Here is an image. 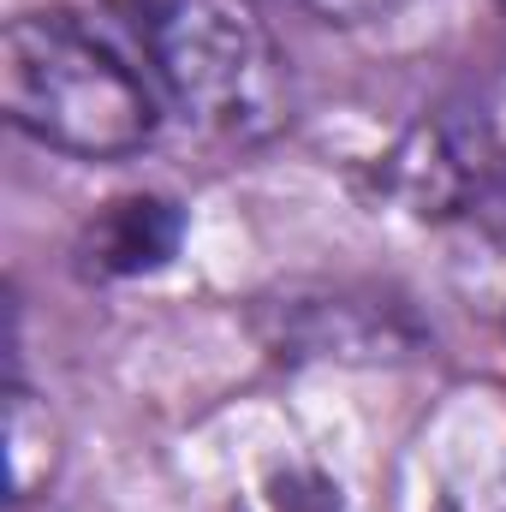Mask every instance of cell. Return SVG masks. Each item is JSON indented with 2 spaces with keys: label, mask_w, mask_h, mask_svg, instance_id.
Returning <instances> with one entry per match:
<instances>
[{
  "label": "cell",
  "mask_w": 506,
  "mask_h": 512,
  "mask_svg": "<svg viewBox=\"0 0 506 512\" xmlns=\"http://www.w3.org/2000/svg\"><path fill=\"white\" fill-rule=\"evenodd\" d=\"M12 131L72 161H126L161 131V90L72 12H18L0 36Z\"/></svg>",
  "instance_id": "6da1fadb"
},
{
  "label": "cell",
  "mask_w": 506,
  "mask_h": 512,
  "mask_svg": "<svg viewBox=\"0 0 506 512\" xmlns=\"http://www.w3.org/2000/svg\"><path fill=\"white\" fill-rule=\"evenodd\" d=\"M155 90L215 143H268L292 120L286 54L256 0H161L137 30Z\"/></svg>",
  "instance_id": "7a4b0ae2"
},
{
  "label": "cell",
  "mask_w": 506,
  "mask_h": 512,
  "mask_svg": "<svg viewBox=\"0 0 506 512\" xmlns=\"http://www.w3.org/2000/svg\"><path fill=\"white\" fill-rule=\"evenodd\" d=\"M429 512H506V393L459 387L423 429Z\"/></svg>",
  "instance_id": "3957f363"
},
{
  "label": "cell",
  "mask_w": 506,
  "mask_h": 512,
  "mask_svg": "<svg viewBox=\"0 0 506 512\" xmlns=\"http://www.w3.org/2000/svg\"><path fill=\"white\" fill-rule=\"evenodd\" d=\"M185 239V215L173 197L161 191H126V197H108L84 233H78V268L96 274V280H137V274H155L179 256Z\"/></svg>",
  "instance_id": "277c9868"
},
{
  "label": "cell",
  "mask_w": 506,
  "mask_h": 512,
  "mask_svg": "<svg viewBox=\"0 0 506 512\" xmlns=\"http://www.w3.org/2000/svg\"><path fill=\"white\" fill-rule=\"evenodd\" d=\"M6 471H12V501H36L60 471V423L48 399H36L18 376L6 387Z\"/></svg>",
  "instance_id": "5b68a950"
},
{
  "label": "cell",
  "mask_w": 506,
  "mask_h": 512,
  "mask_svg": "<svg viewBox=\"0 0 506 512\" xmlns=\"http://www.w3.org/2000/svg\"><path fill=\"white\" fill-rule=\"evenodd\" d=\"M268 512H346L340 489L322 471H280L268 489Z\"/></svg>",
  "instance_id": "8992f818"
},
{
  "label": "cell",
  "mask_w": 506,
  "mask_h": 512,
  "mask_svg": "<svg viewBox=\"0 0 506 512\" xmlns=\"http://www.w3.org/2000/svg\"><path fill=\"white\" fill-rule=\"evenodd\" d=\"M316 18H328V24H370V18H387V12H399L405 0H304Z\"/></svg>",
  "instance_id": "52a82bcc"
},
{
  "label": "cell",
  "mask_w": 506,
  "mask_h": 512,
  "mask_svg": "<svg viewBox=\"0 0 506 512\" xmlns=\"http://www.w3.org/2000/svg\"><path fill=\"white\" fill-rule=\"evenodd\" d=\"M483 143H489V161H501L506 167V66L501 78H495V90H489V108H483Z\"/></svg>",
  "instance_id": "ba28073f"
},
{
  "label": "cell",
  "mask_w": 506,
  "mask_h": 512,
  "mask_svg": "<svg viewBox=\"0 0 506 512\" xmlns=\"http://www.w3.org/2000/svg\"><path fill=\"white\" fill-rule=\"evenodd\" d=\"M501 6H506V0H501Z\"/></svg>",
  "instance_id": "9c48e42d"
}]
</instances>
